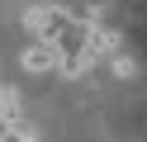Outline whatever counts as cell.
Masks as SVG:
<instances>
[{
    "label": "cell",
    "mask_w": 147,
    "mask_h": 142,
    "mask_svg": "<svg viewBox=\"0 0 147 142\" xmlns=\"http://www.w3.org/2000/svg\"><path fill=\"white\" fill-rule=\"evenodd\" d=\"M90 33H95V24H90V19H76V14H71V19H67V28H62L52 43H57V52L71 62V57H90Z\"/></svg>",
    "instance_id": "6da1fadb"
},
{
    "label": "cell",
    "mask_w": 147,
    "mask_h": 142,
    "mask_svg": "<svg viewBox=\"0 0 147 142\" xmlns=\"http://www.w3.org/2000/svg\"><path fill=\"white\" fill-rule=\"evenodd\" d=\"M62 62H67V57L57 52L52 38H38L33 47H24V71L29 76H52V71H62Z\"/></svg>",
    "instance_id": "7a4b0ae2"
},
{
    "label": "cell",
    "mask_w": 147,
    "mask_h": 142,
    "mask_svg": "<svg viewBox=\"0 0 147 142\" xmlns=\"http://www.w3.org/2000/svg\"><path fill=\"white\" fill-rule=\"evenodd\" d=\"M67 9H52V5H33V9H24V28L29 33H38V38H57L62 28H67Z\"/></svg>",
    "instance_id": "3957f363"
},
{
    "label": "cell",
    "mask_w": 147,
    "mask_h": 142,
    "mask_svg": "<svg viewBox=\"0 0 147 142\" xmlns=\"http://www.w3.org/2000/svg\"><path fill=\"white\" fill-rule=\"evenodd\" d=\"M114 52H119V33L95 24V33H90V57H114Z\"/></svg>",
    "instance_id": "277c9868"
},
{
    "label": "cell",
    "mask_w": 147,
    "mask_h": 142,
    "mask_svg": "<svg viewBox=\"0 0 147 142\" xmlns=\"http://www.w3.org/2000/svg\"><path fill=\"white\" fill-rule=\"evenodd\" d=\"M0 118H5V123H19V95L5 90V85H0Z\"/></svg>",
    "instance_id": "5b68a950"
},
{
    "label": "cell",
    "mask_w": 147,
    "mask_h": 142,
    "mask_svg": "<svg viewBox=\"0 0 147 142\" xmlns=\"http://www.w3.org/2000/svg\"><path fill=\"white\" fill-rule=\"evenodd\" d=\"M0 142H33V133L24 128V123H5V128H0Z\"/></svg>",
    "instance_id": "8992f818"
}]
</instances>
